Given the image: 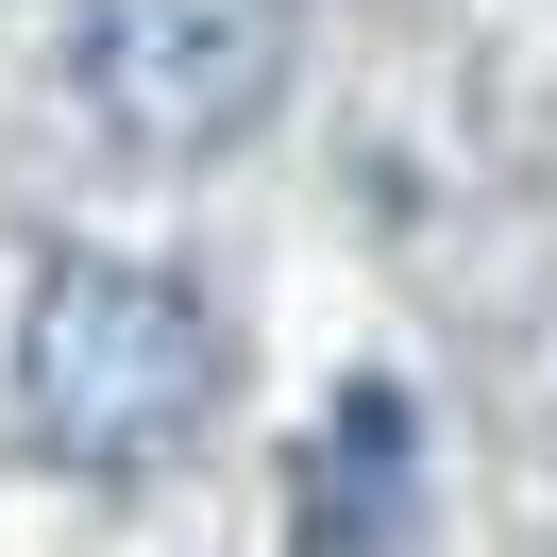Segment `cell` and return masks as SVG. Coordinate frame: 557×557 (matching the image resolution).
<instances>
[{
	"label": "cell",
	"instance_id": "6da1fadb",
	"mask_svg": "<svg viewBox=\"0 0 557 557\" xmlns=\"http://www.w3.org/2000/svg\"><path fill=\"white\" fill-rule=\"evenodd\" d=\"M220 406V321L152 253H51L17 305V422L69 473H152Z\"/></svg>",
	"mask_w": 557,
	"mask_h": 557
},
{
	"label": "cell",
	"instance_id": "7a4b0ae2",
	"mask_svg": "<svg viewBox=\"0 0 557 557\" xmlns=\"http://www.w3.org/2000/svg\"><path fill=\"white\" fill-rule=\"evenodd\" d=\"M287 51H305V0H69V85L119 152L152 170H203L253 119L287 102Z\"/></svg>",
	"mask_w": 557,
	"mask_h": 557
},
{
	"label": "cell",
	"instance_id": "3957f363",
	"mask_svg": "<svg viewBox=\"0 0 557 557\" xmlns=\"http://www.w3.org/2000/svg\"><path fill=\"white\" fill-rule=\"evenodd\" d=\"M406 507V388H355L338 406V473H305V541H372Z\"/></svg>",
	"mask_w": 557,
	"mask_h": 557
}]
</instances>
